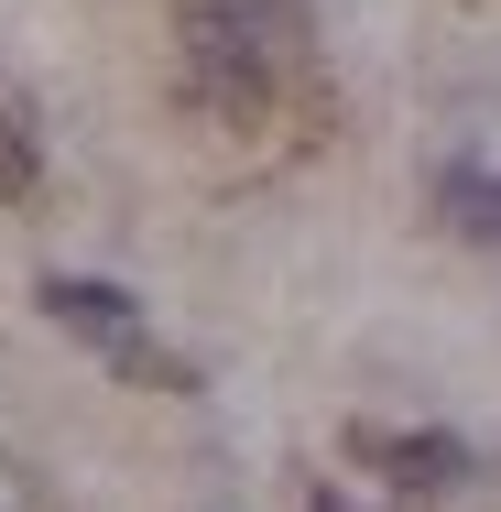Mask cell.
<instances>
[{
  "instance_id": "6da1fadb",
  "label": "cell",
  "mask_w": 501,
  "mask_h": 512,
  "mask_svg": "<svg viewBox=\"0 0 501 512\" xmlns=\"http://www.w3.org/2000/svg\"><path fill=\"white\" fill-rule=\"evenodd\" d=\"M305 44L295 0H175V77H186V109L251 131L284 99V66Z\"/></svg>"
},
{
  "instance_id": "7a4b0ae2",
  "label": "cell",
  "mask_w": 501,
  "mask_h": 512,
  "mask_svg": "<svg viewBox=\"0 0 501 512\" xmlns=\"http://www.w3.org/2000/svg\"><path fill=\"white\" fill-rule=\"evenodd\" d=\"M44 316H55V327H77V338H99V349H131V327H142V306H131L120 284H77V273H55V284H44Z\"/></svg>"
},
{
  "instance_id": "3957f363",
  "label": "cell",
  "mask_w": 501,
  "mask_h": 512,
  "mask_svg": "<svg viewBox=\"0 0 501 512\" xmlns=\"http://www.w3.org/2000/svg\"><path fill=\"white\" fill-rule=\"evenodd\" d=\"M360 458H371V469H393V480H414V491L469 480V447H447V436H382V425H360Z\"/></svg>"
},
{
  "instance_id": "277c9868",
  "label": "cell",
  "mask_w": 501,
  "mask_h": 512,
  "mask_svg": "<svg viewBox=\"0 0 501 512\" xmlns=\"http://www.w3.org/2000/svg\"><path fill=\"white\" fill-rule=\"evenodd\" d=\"M447 218H458L469 240L501 251V175H447Z\"/></svg>"
},
{
  "instance_id": "5b68a950",
  "label": "cell",
  "mask_w": 501,
  "mask_h": 512,
  "mask_svg": "<svg viewBox=\"0 0 501 512\" xmlns=\"http://www.w3.org/2000/svg\"><path fill=\"white\" fill-rule=\"evenodd\" d=\"M33 175H44V164H33V131L0 109V197H33Z\"/></svg>"
}]
</instances>
